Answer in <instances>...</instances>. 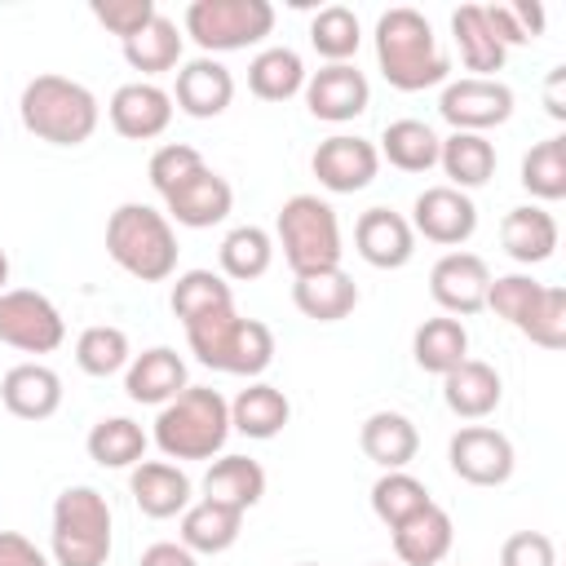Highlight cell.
<instances>
[{
	"mask_svg": "<svg viewBox=\"0 0 566 566\" xmlns=\"http://www.w3.org/2000/svg\"><path fill=\"white\" fill-rule=\"evenodd\" d=\"M376 62L389 88L424 93L451 75V57L438 49V35L420 9H385L376 18Z\"/></svg>",
	"mask_w": 566,
	"mask_h": 566,
	"instance_id": "cell-1",
	"label": "cell"
},
{
	"mask_svg": "<svg viewBox=\"0 0 566 566\" xmlns=\"http://www.w3.org/2000/svg\"><path fill=\"white\" fill-rule=\"evenodd\" d=\"M22 128L49 146H84L97 133V97L71 75H35L18 97Z\"/></svg>",
	"mask_w": 566,
	"mask_h": 566,
	"instance_id": "cell-2",
	"label": "cell"
},
{
	"mask_svg": "<svg viewBox=\"0 0 566 566\" xmlns=\"http://www.w3.org/2000/svg\"><path fill=\"white\" fill-rule=\"evenodd\" d=\"M106 252L111 261L142 279V283H164L177 274V230L172 221L150 208V203H119L106 221Z\"/></svg>",
	"mask_w": 566,
	"mask_h": 566,
	"instance_id": "cell-3",
	"label": "cell"
},
{
	"mask_svg": "<svg viewBox=\"0 0 566 566\" xmlns=\"http://www.w3.org/2000/svg\"><path fill=\"white\" fill-rule=\"evenodd\" d=\"M186 340L203 367L226 371V376L252 380L274 363V332L261 318H243L234 305L186 323Z\"/></svg>",
	"mask_w": 566,
	"mask_h": 566,
	"instance_id": "cell-4",
	"label": "cell"
},
{
	"mask_svg": "<svg viewBox=\"0 0 566 566\" xmlns=\"http://www.w3.org/2000/svg\"><path fill=\"white\" fill-rule=\"evenodd\" d=\"M230 438V402L208 385H186L155 416V447L168 460H212Z\"/></svg>",
	"mask_w": 566,
	"mask_h": 566,
	"instance_id": "cell-5",
	"label": "cell"
},
{
	"mask_svg": "<svg viewBox=\"0 0 566 566\" xmlns=\"http://www.w3.org/2000/svg\"><path fill=\"white\" fill-rule=\"evenodd\" d=\"M274 234L283 248V261L292 274H314V270H336L340 265V221L336 208L318 195H292L283 199L274 217Z\"/></svg>",
	"mask_w": 566,
	"mask_h": 566,
	"instance_id": "cell-6",
	"label": "cell"
},
{
	"mask_svg": "<svg viewBox=\"0 0 566 566\" xmlns=\"http://www.w3.org/2000/svg\"><path fill=\"white\" fill-rule=\"evenodd\" d=\"M49 548L57 566H106L111 557V504L97 486H66L53 500Z\"/></svg>",
	"mask_w": 566,
	"mask_h": 566,
	"instance_id": "cell-7",
	"label": "cell"
},
{
	"mask_svg": "<svg viewBox=\"0 0 566 566\" xmlns=\"http://www.w3.org/2000/svg\"><path fill=\"white\" fill-rule=\"evenodd\" d=\"M181 27L203 49V57L234 53V49L261 44L274 31V4L270 0H190Z\"/></svg>",
	"mask_w": 566,
	"mask_h": 566,
	"instance_id": "cell-8",
	"label": "cell"
},
{
	"mask_svg": "<svg viewBox=\"0 0 566 566\" xmlns=\"http://www.w3.org/2000/svg\"><path fill=\"white\" fill-rule=\"evenodd\" d=\"M66 340V323L57 305L35 287L0 292V345L22 354H53Z\"/></svg>",
	"mask_w": 566,
	"mask_h": 566,
	"instance_id": "cell-9",
	"label": "cell"
},
{
	"mask_svg": "<svg viewBox=\"0 0 566 566\" xmlns=\"http://www.w3.org/2000/svg\"><path fill=\"white\" fill-rule=\"evenodd\" d=\"M447 460H451V473L464 478L469 486H504L513 478V442L491 429V424H464L451 433L447 442Z\"/></svg>",
	"mask_w": 566,
	"mask_h": 566,
	"instance_id": "cell-10",
	"label": "cell"
},
{
	"mask_svg": "<svg viewBox=\"0 0 566 566\" xmlns=\"http://www.w3.org/2000/svg\"><path fill=\"white\" fill-rule=\"evenodd\" d=\"M438 115L455 133H486L513 115V88L504 80H478V75L451 80L438 97Z\"/></svg>",
	"mask_w": 566,
	"mask_h": 566,
	"instance_id": "cell-11",
	"label": "cell"
},
{
	"mask_svg": "<svg viewBox=\"0 0 566 566\" xmlns=\"http://www.w3.org/2000/svg\"><path fill=\"white\" fill-rule=\"evenodd\" d=\"M411 230L438 248H460L478 230V203L455 186H429L411 203Z\"/></svg>",
	"mask_w": 566,
	"mask_h": 566,
	"instance_id": "cell-12",
	"label": "cell"
},
{
	"mask_svg": "<svg viewBox=\"0 0 566 566\" xmlns=\"http://www.w3.org/2000/svg\"><path fill=\"white\" fill-rule=\"evenodd\" d=\"M305 106L314 119H327V124H349L367 111L371 102V84L358 66L349 62H327L318 66L314 75H305Z\"/></svg>",
	"mask_w": 566,
	"mask_h": 566,
	"instance_id": "cell-13",
	"label": "cell"
},
{
	"mask_svg": "<svg viewBox=\"0 0 566 566\" xmlns=\"http://www.w3.org/2000/svg\"><path fill=\"white\" fill-rule=\"evenodd\" d=\"M314 177L323 190L332 195H354V190H367L380 172V155L367 137H349V133H336L327 142H318L314 159H310Z\"/></svg>",
	"mask_w": 566,
	"mask_h": 566,
	"instance_id": "cell-14",
	"label": "cell"
},
{
	"mask_svg": "<svg viewBox=\"0 0 566 566\" xmlns=\"http://www.w3.org/2000/svg\"><path fill=\"white\" fill-rule=\"evenodd\" d=\"M486 287H491V270L478 252H447L429 270V296L451 318H469L486 310Z\"/></svg>",
	"mask_w": 566,
	"mask_h": 566,
	"instance_id": "cell-15",
	"label": "cell"
},
{
	"mask_svg": "<svg viewBox=\"0 0 566 566\" xmlns=\"http://www.w3.org/2000/svg\"><path fill=\"white\" fill-rule=\"evenodd\" d=\"M106 115H111V128L128 142H150L159 137L168 124H172V93H164L159 84L150 80H133V84H119L106 102Z\"/></svg>",
	"mask_w": 566,
	"mask_h": 566,
	"instance_id": "cell-16",
	"label": "cell"
},
{
	"mask_svg": "<svg viewBox=\"0 0 566 566\" xmlns=\"http://www.w3.org/2000/svg\"><path fill=\"white\" fill-rule=\"evenodd\" d=\"M164 208H168V212H164L168 221H177V226H186V230H208V226H221V221L230 217L234 190H230V181H226L221 172L199 168L190 181H181L177 190L164 195Z\"/></svg>",
	"mask_w": 566,
	"mask_h": 566,
	"instance_id": "cell-17",
	"label": "cell"
},
{
	"mask_svg": "<svg viewBox=\"0 0 566 566\" xmlns=\"http://www.w3.org/2000/svg\"><path fill=\"white\" fill-rule=\"evenodd\" d=\"M354 248L376 270H402L416 256V230L394 208H367L354 226Z\"/></svg>",
	"mask_w": 566,
	"mask_h": 566,
	"instance_id": "cell-18",
	"label": "cell"
},
{
	"mask_svg": "<svg viewBox=\"0 0 566 566\" xmlns=\"http://www.w3.org/2000/svg\"><path fill=\"white\" fill-rule=\"evenodd\" d=\"M177 111H186L190 119H217L230 102H234V75L217 62V57H195L177 71V88H172Z\"/></svg>",
	"mask_w": 566,
	"mask_h": 566,
	"instance_id": "cell-19",
	"label": "cell"
},
{
	"mask_svg": "<svg viewBox=\"0 0 566 566\" xmlns=\"http://www.w3.org/2000/svg\"><path fill=\"white\" fill-rule=\"evenodd\" d=\"M181 389H186V363H181V354L168 349V345L142 349V354L128 358V367H124V394H128L133 402L164 407V402H172Z\"/></svg>",
	"mask_w": 566,
	"mask_h": 566,
	"instance_id": "cell-20",
	"label": "cell"
},
{
	"mask_svg": "<svg viewBox=\"0 0 566 566\" xmlns=\"http://www.w3.org/2000/svg\"><path fill=\"white\" fill-rule=\"evenodd\" d=\"M0 402L18 420H49L62 407V376L44 363H18L0 380Z\"/></svg>",
	"mask_w": 566,
	"mask_h": 566,
	"instance_id": "cell-21",
	"label": "cell"
},
{
	"mask_svg": "<svg viewBox=\"0 0 566 566\" xmlns=\"http://www.w3.org/2000/svg\"><path fill=\"white\" fill-rule=\"evenodd\" d=\"M128 491H133V504L146 517H159V522L190 509V478H186V469H177L168 460H142V464H133Z\"/></svg>",
	"mask_w": 566,
	"mask_h": 566,
	"instance_id": "cell-22",
	"label": "cell"
},
{
	"mask_svg": "<svg viewBox=\"0 0 566 566\" xmlns=\"http://www.w3.org/2000/svg\"><path fill=\"white\" fill-rule=\"evenodd\" d=\"M451 544H455V526L442 504H424L420 513L394 526V553L402 566H438L451 553Z\"/></svg>",
	"mask_w": 566,
	"mask_h": 566,
	"instance_id": "cell-23",
	"label": "cell"
},
{
	"mask_svg": "<svg viewBox=\"0 0 566 566\" xmlns=\"http://www.w3.org/2000/svg\"><path fill=\"white\" fill-rule=\"evenodd\" d=\"M500 398H504V380H500V371H495L491 363H482V358H464L460 367H451V371L442 376V402H447L460 420H482V416H491V411L500 407Z\"/></svg>",
	"mask_w": 566,
	"mask_h": 566,
	"instance_id": "cell-24",
	"label": "cell"
},
{
	"mask_svg": "<svg viewBox=\"0 0 566 566\" xmlns=\"http://www.w3.org/2000/svg\"><path fill=\"white\" fill-rule=\"evenodd\" d=\"M292 305L314 318V323H340L354 314L358 305V283L336 265V270H314V274H296L292 283Z\"/></svg>",
	"mask_w": 566,
	"mask_h": 566,
	"instance_id": "cell-25",
	"label": "cell"
},
{
	"mask_svg": "<svg viewBox=\"0 0 566 566\" xmlns=\"http://www.w3.org/2000/svg\"><path fill=\"white\" fill-rule=\"evenodd\" d=\"M500 243L517 265H539L557 252V221L539 203L509 208L504 221H500Z\"/></svg>",
	"mask_w": 566,
	"mask_h": 566,
	"instance_id": "cell-26",
	"label": "cell"
},
{
	"mask_svg": "<svg viewBox=\"0 0 566 566\" xmlns=\"http://www.w3.org/2000/svg\"><path fill=\"white\" fill-rule=\"evenodd\" d=\"M358 447L380 469H407L420 451V433L402 411H371L358 429Z\"/></svg>",
	"mask_w": 566,
	"mask_h": 566,
	"instance_id": "cell-27",
	"label": "cell"
},
{
	"mask_svg": "<svg viewBox=\"0 0 566 566\" xmlns=\"http://www.w3.org/2000/svg\"><path fill=\"white\" fill-rule=\"evenodd\" d=\"M287 420H292L287 394L274 389V385H265V380H252V385L239 389V398L230 402V429L243 433V438H256V442L283 433Z\"/></svg>",
	"mask_w": 566,
	"mask_h": 566,
	"instance_id": "cell-28",
	"label": "cell"
},
{
	"mask_svg": "<svg viewBox=\"0 0 566 566\" xmlns=\"http://www.w3.org/2000/svg\"><path fill=\"white\" fill-rule=\"evenodd\" d=\"M411 358L420 371L429 376H447L451 367H460L469 358V332L460 318L451 314H438V318H424L411 336Z\"/></svg>",
	"mask_w": 566,
	"mask_h": 566,
	"instance_id": "cell-29",
	"label": "cell"
},
{
	"mask_svg": "<svg viewBox=\"0 0 566 566\" xmlns=\"http://www.w3.org/2000/svg\"><path fill=\"white\" fill-rule=\"evenodd\" d=\"M243 531V509L221 504V500H199L181 513V544L190 553H226Z\"/></svg>",
	"mask_w": 566,
	"mask_h": 566,
	"instance_id": "cell-30",
	"label": "cell"
},
{
	"mask_svg": "<svg viewBox=\"0 0 566 566\" xmlns=\"http://www.w3.org/2000/svg\"><path fill=\"white\" fill-rule=\"evenodd\" d=\"M451 35H455V49H460V62L478 75V80H495V71L504 66L509 49L491 35L486 27V13L482 4H464L451 13Z\"/></svg>",
	"mask_w": 566,
	"mask_h": 566,
	"instance_id": "cell-31",
	"label": "cell"
},
{
	"mask_svg": "<svg viewBox=\"0 0 566 566\" xmlns=\"http://www.w3.org/2000/svg\"><path fill=\"white\" fill-rule=\"evenodd\" d=\"M203 495L208 500H221V504H234V509L248 513L265 495V469L252 455H221L203 473Z\"/></svg>",
	"mask_w": 566,
	"mask_h": 566,
	"instance_id": "cell-32",
	"label": "cell"
},
{
	"mask_svg": "<svg viewBox=\"0 0 566 566\" xmlns=\"http://www.w3.org/2000/svg\"><path fill=\"white\" fill-rule=\"evenodd\" d=\"M248 88L261 102H287L305 88V62L287 44H270L248 62Z\"/></svg>",
	"mask_w": 566,
	"mask_h": 566,
	"instance_id": "cell-33",
	"label": "cell"
},
{
	"mask_svg": "<svg viewBox=\"0 0 566 566\" xmlns=\"http://www.w3.org/2000/svg\"><path fill=\"white\" fill-rule=\"evenodd\" d=\"M438 146H442V137L424 119H394V124H385L376 155L389 159L398 172H429L438 164Z\"/></svg>",
	"mask_w": 566,
	"mask_h": 566,
	"instance_id": "cell-34",
	"label": "cell"
},
{
	"mask_svg": "<svg viewBox=\"0 0 566 566\" xmlns=\"http://www.w3.org/2000/svg\"><path fill=\"white\" fill-rule=\"evenodd\" d=\"M438 164L455 190H478L495 172V146L482 133H451L438 146Z\"/></svg>",
	"mask_w": 566,
	"mask_h": 566,
	"instance_id": "cell-35",
	"label": "cell"
},
{
	"mask_svg": "<svg viewBox=\"0 0 566 566\" xmlns=\"http://www.w3.org/2000/svg\"><path fill=\"white\" fill-rule=\"evenodd\" d=\"M146 442H150L146 429H142L137 420H128V416H106V420H97V424L88 429V438H84L88 460L102 464V469H133V464H142Z\"/></svg>",
	"mask_w": 566,
	"mask_h": 566,
	"instance_id": "cell-36",
	"label": "cell"
},
{
	"mask_svg": "<svg viewBox=\"0 0 566 566\" xmlns=\"http://www.w3.org/2000/svg\"><path fill=\"white\" fill-rule=\"evenodd\" d=\"M181 31H177V22L172 18H164V13H155L133 40H124V62L133 66V71H142V75H159V71H172L177 62H181Z\"/></svg>",
	"mask_w": 566,
	"mask_h": 566,
	"instance_id": "cell-37",
	"label": "cell"
},
{
	"mask_svg": "<svg viewBox=\"0 0 566 566\" xmlns=\"http://www.w3.org/2000/svg\"><path fill=\"white\" fill-rule=\"evenodd\" d=\"M217 256H221V274H226V279L252 283V279H261V274L270 270V261H274V239H270L261 226H234V230L221 239Z\"/></svg>",
	"mask_w": 566,
	"mask_h": 566,
	"instance_id": "cell-38",
	"label": "cell"
},
{
	"mask_svg": "<svg viewBox=\"0 0 566 566\" xmlns=\"http://www.w3.org/2000/svg\"><path fill=\"white\" fill-rule=\"evenodd\" d=\"M168 305H172V314H177L181 327H186V323H195V318H203V314L230 310V305H234V292H230V283H226L221 274H212V270H186V274H177Z\"/></svg>",
	"mask_w": 566,
	"mask_h": 566,
	"instance_id": "cell-39",
	"label": "cell"
},
{
	"mask_svg": "<svg viewBox=\"0 0 566 566\" xmlns=\"http://www.w3.org/2000/svg\"><path fill=\"white\" fill-rule=\"evenodd\" d=\"M522 186L544 203L566 199V137H544L522 155Z\"/></svg>",
	"mask_w": 566,
	"mask_h": 566,
	"instance_id": "cell-40",
	"label": "cell"
},
{
	"mask_svg": "<svg viewBox=\"0 0 566 566\" xmlns=\"http://www.w3.org/2000/svg\"><path fill=\"white\" fill-rule=\"evenodd\" d=\"M424 504H433V500H429L424 482L411 478L407 469H385V473L376 478V486H371V513H376L389 531H394L398 522H407L411 513H420Z\"/></svg>",
	"mask_w": 566,
	"mask_h": 566,
	"instance_id": "cell-41",
	"label": "cell"
},
{
	"mask_svg": "<svg viewBox=\"0 0 566 566\" xmlns=\"http://www.w3.org/2000/svg\"><path fill=\"white\" fill-rule=\"evenodd\" d=\"M128 358H133V349H128L124 327L97 323V327H84V332H80V340H75V363H80V371H84V376L106 380V376L124 371V367H128Z\"/></svg>",
	"mask_w": 566,
	"mask_h": 566,
	"instance_id": "cell-42",
	"label": "cell"
},
{
	"mask_svg": "<svg viewBox=\"0 0 566 566\" xmlns=\"http://www.w3.org/2000/svg\"><path fill=\"white\" fill-rule=\"evenodd\" d=\"M358 40H363V27H358V13L345 9V4H327L314 13L310 22V44L318 49V57L327 62H349L358 53Z\"/></svg>",
	"mask_w": 566,
	"mask_h": 566,
	"instance_id": "cell-43",
	"label": "cell"
},
{
	"mask_svg": "<svg viewBox=\"0 0 566 566\" xmlns=\"http://www.w3.org/2000/svg\"><path fill=\"white\" fill-rule=\"evenodd\" d=\"M482 13H486L491 35L504 49H517V44H531L535 35H544V4H535V0H522V4H486Z\"/></svg>",
	"mask_w": 566,
	"mask_h": 566,
	"instance_id": "cell-44",
	"label": "cell"
},
{
	"mask_svg": "<svg viewBox=\"0 0 566 566\" xmlns=\"http://www.w3.org/2000/svg\"><path fill=\"white\" fill-rule=\"evenodd\" d=\"M517 332H522L531 345H539V349H562V345H566V287L544 283L535 310L526 314V323H522Z\"/></svg>",
	"mask_w": 566,
	"mask_h": 566,
	"instance_id": "cell-45",
	"label": "cell"
},
{
	"mask_svg": "<svg viewBox=\"0 0 566 566\" xmlns=\"http://www.w3.org/2000/svg\"><path fill=\"white\" fill-rule=\"evenodd\" d=\"M539 292H544V283L531 279V274H500V279H491V287H486V310H495L504 323L522 327L526 314L535 310Z\"/></svg>",
	"mask_w": 566,
	"mask_h": 566,
	"instance_id": "cell-46",
	"label": "cell"
},
{
	"mask_svg": "<svg viewBox=\"0 0 566 566\" xmlns=\"http://www.w3.org/2000/svg\"><path fill=\"white\" fill-rule=\"evenodd\" d=\"M199 168H208L203 164V155L195 150V146H186V142H168V146H159L155 155H150V186L159 190V195H168V190H177L181 181H190Z\"/></svg>",
	"mask_w": 566,
	"mask_h": 566,
	"instance_id": "cell-47",
	"label": "cell"
},
{
	"mask_svg": "<svg viewBox=\"0 0 566 566\" xmlns=\"http://www.w3.org/2000/svg\"><path fill=\"white\" fill-rule=\"evenodd\" d=\"M88 9H93V18H97L111 35H119V44L133 40V35L159 13L155 0H93Z\"/></svg>",
	"mask_w": 566,
	"mask_h": 566,
	"instance_id": "cell-48",
	"label": "cell"
},
{
	"mask_svg": "<svg viewBox=\"0 0 566 566\" xmlns=\"http://www.w3.org/2000/svg\"><path fill=\"white\" fill-rule=\"evenodd\" d=\"M500 566H557V548L544 531H517L504 539Z\"/></svg>",
	"mask_w": 566,
	"mask_h": 566,
	"instance_id": "cell-49",
	"label": "cell"
},
{
	"mask_svg": "<svg viewBox=\"0 0 566 566\" xmlns=\"http://www.w3.org/2000/svg\"><path fill=\"white\" fill-rule=\"evenodd\" d=\"M0 566H49V557L18 531H0Z\"/></svg>",
	"mask_w": 566,
	"mask_h": 566,
	"instance_id": "cell-50",
	"label": "cell"
},
{
	"mask_svg": "<svg viewBox=\"0 0 566 566\" xmlns=\"http://www.w3.org/2000/svg\"><path fill=\"white\" fill-rule=\"evenodd\" d=\"M137 566H199V562H195V553H190L186 544L159 539V544H150V548L137 557Z\"/></svg>",
	"mask_w": 566,
	"mask_h": 566,
	"instance_id": "cell-51",
	"label": "cell"
},
{
	"mask_svg": "<svg viewBox=\"0 0 566 566\" xmlns=\"http://www.w3.org/2000/svg\"><path fill=\"white\" fill-rule=\"evenodd\" d=\"M562 84H566V66H557L548 75V88H544V102H548V115L553 119H566V106H562Z\"/></svg>",
	"mask_w": 566,
	"mask_h": 566,
	"instance_id": "cell-52",
	"label": "cell"
},
{
	"mask_svg": "<svg viewBox=\"0 0 566 566\" xmlns=\"http://www.w3.org/2000/svg\"><path fill=\"white\" fill-rule=\"evenodd\" d=\"M0 292H9V256H4V248H0Z\"/></svg>",
	"mask_w": 566,
	"mask_h": 566,
	"instance_id": "cell-53",
	"label": "cell"
},
{
	"mask_svg": "<svg viewBox=\"0 0 566 566\" xmlns=\"http://www.w3.org/2000/svg\"><path fill=\"white\" fill-rule=\"evenodd\" d=\"M371 566H385V562H371Z\"/></svg>",
	"mask_w": 566,
	"mask_h": 566,
	"instance_id": "cell-54",
	"label": "cell"
},
{
	"mask_svg": "<svg viewBox=\"0 0 566 566\" xmlns=\"http://www.w3.org/2000/svg\"><path fill=\"white\" fill-rule=\"evenodd\" d=\"M301 566H314V562H301Z\"/></svg>",
	"mask_w": 566,
	"mask_h": 566,
	"instance_id": "cell-55",
	"label": "cell"
}]
</instances>
